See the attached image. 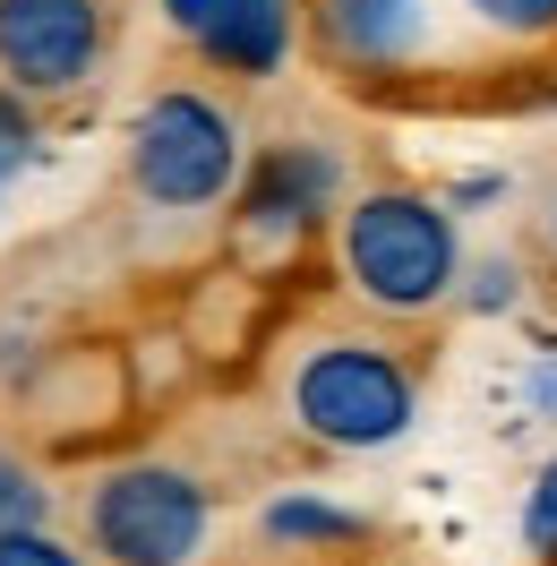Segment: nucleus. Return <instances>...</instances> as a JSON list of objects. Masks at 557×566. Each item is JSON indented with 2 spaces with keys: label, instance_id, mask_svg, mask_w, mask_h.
<instances>
[{
  "label": "nucleus",
  "instance_id": "nucleus-1",
  "mask_svg": "<svg viewBox=\"0 0 557 566\" xmlns=\"http://www.w3.org/2000/svg\"><path fill=\"white\" fill-rule=\"evenodd\" d=\"M335 266L344 283L386 310V318H429L463 283V241H454V207L420 198V189H360L335 214Z\"/></svg>",
  "mask_w": 557,
  "mask_h": 566
},
{
  "label": "nucleus",
  "instance_id": "nucleus-2",
  "mask_svg": "<svg viewBox=\"0 0 557 566\" xmlns=\"http://www.w3.org/2000/svg\"><path fill=\"white\" fill-rule=\"evenodd\" d=\"M283 412H292L301 438L335 447V455H378L420 421V378L403 353H386L369 335H326L292 360Z\"/></svg>",
  "mask_w": 557,
  "mask_h": 566
},
{
  "label": "nucleus",
  "instance_id": "nucleus-3",
  "mask_svg": "<svg viewBox=\"0 0 557 566\" xmlns=\"http://www.w3.org/2000/svg\"><path fill=\"white\" fill-rule=\"evenodd\" d=\"M249 172L241 120L214 104L207 86H164L129 120V189L155 214H207L223 207Z\"/></svg>",
  "mask_w": 557,
  "mask_h": 566
},
{
  "label": "nucleus",
  "instance_id": "nucleus-4",
  "mask_svg": "<svg viewBox=\"0 0 557 566\" xmlns=\"http://www.w3.org/2000/svg\"><path fill=\"white\" fill-rule=\"evenodd\" d=\"M77 524H86V549L104 566H189L207 549V524H214V497L198 472L180 463H112L86 481L77 497Z\"/></svg>",
  "mask_w": 557,
  "mask_h": 566
},
{
  "label": "nucleus",
  "instance_id": "nucleus-5",
  "mask_svg": "<svg viewBox=\"0 0 557 566\" xmlns=\"http://www.w3.org/2000/svg\"><path fill=\"white\" fill-rule=\"evenodd\" d=\"M112 61V0H0V86L27 104L86 95Z\"/></svg>",
  "mask_w": 557,
  "mask_h": 566
},
{
  "label": "nucleus",
  "instance_id": "nucleus-6",
  "mask_svg": "<svg viewBox=\"0 0 557 566\" xmlns=\"http://www.w3.org/2000/svg\"><path fill=\"white\" fill-rule=\"evenodd\" d=\"M454 0H309V43L351 77H403L446 52Z\"/></svg>",
  "mask_w": 557,
  "mask_h": 566
},
{
  "label": "nucleus",
  "instance_id": "nucleus-7",
  "mask_svg": "<svg viewBox=\"0 0 557 566\" xmlns=\"http://www.w3.org/2000/svg\"><path fill=\"white\" fill-rule=\"evenodd\" d=\"M335 189H344V155L317 138H283L266 146L241 172L232 207H241V241H301L317 214H335Z\"/></svg>",
  "mask_w": 557,
  "mask_h": 566
},
{
  "label": "nucleus",
  "instance_id": "nucleus-8",
  "mask_svg": "<svg viewBox=\"0 0 557 566\" xmlns=\"http://www.w3.org/2000/svg\"><path fill=\"white\" fill-rule=\"evenodd\" d=\"M292 35H301V0H241L223 27L198 35V61L223 77H275L292 61Z\"/></svg>",
  "mask_w": 557,
  "mask_h": 566
},
{
  "label": "nucleus",
  "instance_id": "nucleus-9",
  "mask_svg": "<svg viewBox=\"0 0 557 566\" xmlns=\"http://www.w3.org/2000/svg\"><path fill=\"white\" fill-rule=\"evenodd\" d=\"M266 541H292V549H344V541H360V515L326 506V497H275V506H266Z\"/></svg>",
  "mask_w": 557,
  "mask_h": 566
},
{
  "label": "nucleus",
  "instance_id": "nucleus-10",
  "mask_svg": "<svg viewBox=\"0 0 557 566\" xmlns=\"http://www.w3.org/2000/svg\"><path fill=\"white\" fill-rule=\"evenodd\" d=\"M454 18L481 27V35H497V43H515V52L557 43V0H454Z\"/></svg>",
  "mask_w": 557,
  "mask_h": 566
},
{
  "label": "nucleus",
  "instance_id": "nucleus-11",
  "mask_svg": "<svg viewBox=\"0 0 557 566\" xmlns=\"http://www.w3.org/2000/svg\"><path fill=\"white\" fill-rule=\"evenodd\" d=\"M43 524H52V490H43V472L27 455L0 447V541H9V532H43Z\"/></svg>",
  "mask_w": 557,
  "mask_h": 566
},
{
  "label": "nucleus",
  "instance_id": "nucleus-12",
  "mask_svg": "<svg viewBox=\"0 0 557 566\" xmlns=\"http://www.w3.org/2000/svg\"><path fill=\"white\" fill-rule=\"evenodd\" d=\"M35 146H43V120H35V104L0 86V189H9V180L27 172V164H35Z\"/></svg>",
  "mask_w": 557,
  "mask_h": 566
},
{
  "label": "nucleus",
  "instance_id": "nucleus-13",
  "mask_svg": "<svg viewBox=\"0 0 557 566\" xmlns=\"http://www.w3.org/2000/svg\"><path fill=\"white\" fill-rule=\"evenodd\" d=\"M523 549H540V558H557V463L532 481V497H523Z\"/></svg>",
  "mask_w": 557,
  "mask_h": 566
},
{
  "label": "nucleus",
  "instance_id": "nucleus-14",
  "mask_svg": "<svg viewBox=\"0 0 557 566\" xmlns=\"http://www.w3.org/2000/svg\"><path fill=\"white\" fill-rule=\"evenodd\" d=\"M0 566H86L70 541H52V532H9L0 541Z\"/></svg>",
  "mask_w": 557,
  "mask_h": 566
},
{
  "label": "nucleus",
  "instance_id": "nucleus-15",
  "mask_svg": "<svg viewBox=\"0 0 557 566\" xmlns=\"http://www.w3.org/2000/svg\"><path fill=\"white\" fill-rule=\"evenodd\" d=\"M232 9H241V0H164V27H172L180 43H198L207 27H223Z\"/></svg>",
  "mask_w": 557,
  "mask_h": 566
},
{
  "label": "nucleus",
  "instance_id": "nucleus-16",
  "mask_svg": "<svg viewBox=\"0 0 557 566\" xmlns=\"http://www.w3.org/2000/svg\"><path fill=\"white\" fill-rule=\"evenodd\" d=\"M515 266H506V258H481V266H472V310H506V301H515Z\"/></svg>",
  "mask_w": 557,
  "mask_h": 566
},
{
  "label": "nucleus",
  "instance_id": "nucleus-17",
  "mask_svg": "<svg viewBox=\"0 0 557 566\" xmlns=\"http://www.w3.org/2000/svg\"><path fill=\"white\" fill-rule=\"evenodd\" d=\"M549 249H557V198H549Z\"/></svg>",
  "mask_w": 557,
  "mask_h": 566
}]
</instances>
